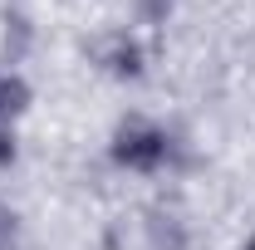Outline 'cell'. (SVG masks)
Returning a JSON list of instances; mask_svg holds the SVG:
<instances>
[{"label": "cell", "mask_w": 255, "mask_h": 250, "mask_svg": "<svg viewBox=\"0 0 255 250\" xmlns=\"http://www.w3.org/2000/svg\"><path fill=\"white\" fill-rule=\"evenodd\" d=\"M108 152H113V162L128 167V172H162L167 157H172V137H167V127H157L152 118H123V123L113 127Z\"/></svg>", "instance_id": "6da1fadb"}, {"label": "cell", "mask_w": 255, "mask_h": 250, "mask_svg": "<svg viewBox=\"0 0 255 250\" xmlns=\"http://www.w3.org/2000/svg\"><path fill=\"white\" fill-rule=\"evenodd\" d=\"M94 59L113 74V79H142V44L128 30H108L94 44Z\"/></svg>", "instance_id": "7a4b0ae2"}, {"label": "cell", "mask_w": 255, "mask_h": 250, "mask_svg": "<svg viewBox=\"0 0 255 250\" xmlns=\"http://www.w3.org/2000/svg\"><path fill=\"white\" fill-rule=\"evenodd\" d=\"M30 108V84L20 79V74H5L0 79V118H15V113H25Z\"/></svg>", "instance_id": "3957f363"}, {"label": "cell", "mask_w": 255, "mask_h": 250, "mask_svg": "<svg viewBox=\"0 0 255 250\" xmlns=\"http://www.w3.org/2000/svg\"><path fill=\"white\" fill-rule=\"evenodd\" d=\"M15 241H20V216L0 201V250H15Z\"/></svg>", "instance_id": "277c9868"}, {"label": "cell", "mask_w": 255, "mask_h": 250, "mask_svg": "<svg viewBox=\"0 0 255 250\" xmlns=\"http://www.w3.org/2000/svg\"><path fill=\"white\" fill-rule=\"evenodd\" d=\"M15 162V127L0 118V167H10Z\"/></svg>", "instance_id": "5b68a950"}, {"label": "cell", "mask_w": 255, "mask_h": 250, "mask_svg": "<svg viewBox=\"0 0 255 250\" xmlns=\"http://www.w3.org/2000/svg\"><path fill=\"white\" fill-rule=\"evenodd\" d=\"M246 250H255V236H251V241H246Z\"/></svg>", "instance_id": "8992f818"}, {"label": "cell", "mask_w": 255, "mask_h": 250, "mask_svg": "<svg viewBox=\"0 0 255 250\" xmlns=\"http://www.w3.org/2000/svg\"><path fill=\"white\" fill-rule=\"evenodd\" d=\"M0 79H5V74H0ZM5 123H10V118H5Z\"/></svg>", "instance_id": "52a82bcc"}]
</instances>
